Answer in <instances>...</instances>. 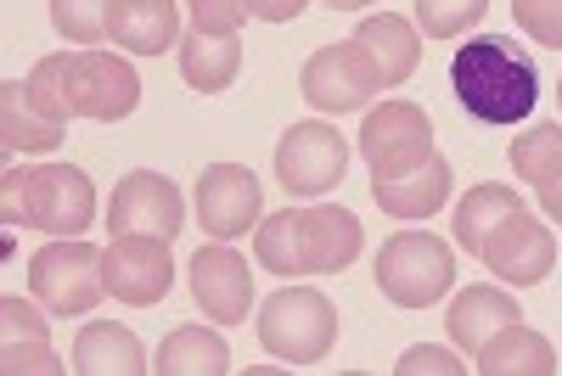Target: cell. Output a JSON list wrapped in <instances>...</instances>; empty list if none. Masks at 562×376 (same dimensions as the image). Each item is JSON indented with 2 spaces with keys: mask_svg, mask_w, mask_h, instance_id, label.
<instances>
[{
  "mask_svg": "<svg viewBox=\"0 0 562 376\" xmlns=\"http://www.w3.org/2000/svg\"><path fill=\"white\" fill-rule=\"evenodd\" d=\"M192 203H198L203 237H214V242H237L248 230H259V219H265V192H259L254 169H243V163H209Z\"/></svg>",
  "mask_w": 562,
  "mask_h": 376,
  "instance_id": "cell-11",
  "label": "cell"
},
{
  "mask_svg": "<svg viewBox=\"0 0 562 376\" xmlns=\"http://www.w3.org/2000/svg\"><path fill=\"white\" fill-rule=\"evenodd\" d=\"M557 102H562V84H557Z\"/></svg>",
  "mask_w": 562,
  "mask_h": 376,
  "instance_id": "cell-37",
  "label": "cell"
},
{
  "mask_svg": "<svg viewBox=\"0 0 562 376\" xmlns=\"http://www.w3.org/2000/svg\"><path fill=\"white\" fill-rule=\"evenodd\" d=\"M450 84L456 102L473 113L479 124H524L540 102V73L535 57L518 39L506 34H473L467 45H456L450 57Z\"/></svg>",
  "mask_w": 562,
  "mask_h": 376,
  "instance_id": "cell-2",
  "label": "cell"
},
{
  "mask_svg": "<svg viewBox=\"0 0 562 376\" xmlns=\"http://www.w3.org/2000/svg\"><path fill=\"white\" fill-rule=\"evenodd\" d=\"M524 208V197L512 192V185H495V180H484V185H473L461 203H456V248L461 253H484V242H490V230L501 225V219H512Z\"/></svg>",
  "mask_w": 562,
  "mask_h": 376,
  "instance_id": "cell-26",
  "label": "cell"
},
{
  "mask_svg": "<svg viewBox=\"0 0 562 376\" xmlns=\"http://www.w3.org/2000/svg\"><path fill=\"white\" fill-rule=\"evenodd\" d=\"M29 293L45 304V315H90L108 298V275H102V248H90L79 237H57L52 248H40L29 259Z\"/></svg>",
  "mask_w": 562,
  "mask_h": 376,
  "instance_id": "cell-5",
  "label": "cell"
},
{
  "mask_svg": "<svg viewBox=\"0 0 562 376\" xmlns=\"http://www.w3.org/2000/svg\"><path fill=\"white\" fill-rule=\"evenodd\" d=\"M366 230L349 208L321 203V208H281L259 219L254 230V259L270 275H338L360 259Z\"/></svg>",
  "mask_w": 562,
  "mask_h": 376,
  "instance_id": "cell-1",
  "label": "cell"
},
{
  "mask_svg": "<svg viewBox=\"0 0 562 376\" xmlns=\"http://www.w3.org/2000/svg\"><path fill=\"white\" fill-rule=\"evenodd\" d=\"M506 158H512V174L529 180V185L551 180L562 169V124H529L518 140H512Z\"/></svg>",
  "mask_w": 562,
  "mask_h": 376,
  "instance_id": "cell-27",
  "label": "cell"
},
{
  "mask_svg": "<svg viewBox=\"0 0 562 376\" xmlns=\"http://www.w3.org/2000/svg\"><path fill=\"white\" fill-rule=\"evenodd\" d=\"M68 365H74L79 376H147V371H153L140 338L130 332V326H119V320H90V326H79Z\"/></svg>",
  "mask_w": 562,
  "mask_h": 376,
  "instance_id": "cell-18",
  "label": "cell"
},
{
  "mask_svg": "<svg viewBox=\"0 0 562 376\" xmlns=\"http://www.w3.org/2000/svg\"><path fill=\"white\" fill-rule=\"evenodd\" d=\"M243 23H248V7H243V0H192V29L243 34Z\"/></svg>",
  "mask_w": 562,
  "mask_h": 376,
  "instance_id": "cell-32",
  "label": "cell"
},
{
  "mask_svg": "<svg viewBox=\"0 0 562 376\" xmlns=\"http://www.w3.org/2000/svg\"><path fill=\"white\" fill-rule=\"evenodd\" d=\"M63 84H68V107L74 118L90 124H119L140 107V79L119 52H102V45H85V52L63 57Z\"/></svg>",
  "mask_w": 562,
  "mask_h": 376,
  "instance_id": "cell-7",
  "label": "cell"
},
{
  "mask_svg": "<svg viewBox=\"0 0 562 376\" xmlns=\"http://www.w3.org/2000/svg\"><path fill=\"white\" fill-rule=\"evenodd\" d=\"M108 225H113V237H164V242H175L186 230V197H180V185L169 174L135 169L113 185Z\"/></svg>",
  "mask_w": 562,
  "mask_h": 376,
  "instance_id": "cell-10",
  "label": "cell"
},
{
  "mask_svg": "<svg viewBox=\"0 0 562 376\" xmlns=\"http://www.w3.org/2000/svg\"><path fill=\"white\" fill-rule=\"evenodd\" d=\"M456 281V253L434 237V230H400L378 253V287L400 309H428L450 293Z\"/></svg>",
  "mask_w": 562,
  "mask_h": 376,
  "instance_id": "cell-6",
  "label": "cell"
},
{
  "mask_svg": "<svg viewBox=\"0 0 562 376\" xmlns=\"http://www.w3.org/2000/svg\"><path fill=\"white\" fill-rule=\"evenodd\" d=\"M349 39L366 52V62L378 68V84H383V90L405 84V79L416 73V62H422V29L405 23V18H394V12L360 18V29H355Z\"/></svg>",
  "mask_w": 562,
  "mask_h": 376,
  "instance_id": "cell-16",
  "label": "cell"
},
{
  "mask_svg": "<svg viewBox=\"0 0 562 376\" xmlns=\"http://www.w3.org/2000/svg\"><path fill=\"white\" fill-rule=\"evenodd\" d=\"M360 158L371 163V180L411 174L434 158V124L416 102H383L360 124Z\"/></svg>",
  "mask_w": 562,
  "mask_h": 376,
  "instance_id": "cell-8",
  "label": "cell"
},
{
  "mask_svg": "<svg viewBox=\"0 0 562 376\" xmlns=\"http://www.w3.org/2000/svg\"><path fill=\"white\" fill-rule=\"evenodd\" d=\"M180 79L198 90V96H220L231 90V79L243 73V39L237 34H209V29H192L180 34Z\"/></svg>",
  "mask_w": 562,
  "mask_h": 376,
  "instance_id": "cell-21",
  "label": "cell"
},
{
  "mask_svg": "<svg viewBox=\"0 0 562 376\" xmlns=\"http://www.w3.org/2000/svg\"><path fill=\"white\" fill-rule=\"evenodd\" d=\"M248 7V18H259V23H293L310 0H243Z\"/></svg>",
  "mask_w": 562,
  "mask_h": 376,
  "instance_id": "cell-34",
  "label": "cell"
},
{
  "mask_svg": "<svg viewBox=\"0 0 562 376\" xmlns=\"http://www.w3.org/2000/svg\"><path fill=\"white\" fill-rule=\"evenodd\" d=\"M102 275H108V298L130 309H153L175 287V259L164 237H113L102 248Z\"/></svg>",
  "mask_w": 562,
  "mask_h": 376,
  "instance_id": "cell-13",
  "label": "cell"
},
{
  "mask_svg": "<svg viewBox=\"0 0 562 376\" xmlns=\"http://www.w3.org/2000/svg\"><path fill=\"white\" fill-rule=\"evenodd\" d=\"M512 23L546 52H562V0H512Z\"/></svg>",
  "mask_w": 562,
  "mask_h": 376,
  "instance_id": "cell-31",
  "label": "cell"
},
{
  "mask_svg": "<svg viewBox=\"0 0 562 376\" xmlns=\"http://www.w3.org/2000/svg\"><path fill=\"white\" fill-rule=\"evenodd\" d=\"M63 57H68V52H57V57H40V62L29 68V96H34V107H40L45 118L68 129L74 107H68V84H63Z\"/></svg>",
  "mask_w": 562,
  "mask_h": 376,
  "instance_id": "cell-30",
  "label": "cell"
},
{
  "mask_svg": "<svg viewBox=\"0 0 562 376\" xmlns=\"http://www.w3.org/2000/svg\"><path fill=\"white\" fill-rule=\"evenodd\" d=\"M400 376H422V371H439V376H461L467 365L461 360H450L445 349H434V343H416V349H405V360L394 365Z\"/></svg>",
  "mask_w": 562,
  "mask_h": 376,
  "instance_id": "cell-33",
  "label": "cell"
},
{
  "mask_svg": "<svg viewBox=\"0 0 562 376\" xmlns=\"http://www.w3.org/2000/svg\"><path fill=\"white\" fill-rule=\"evenodd\" d=\"M0 214L7 225H29L45 237H85L97 219V185L74 163H40L0 174Z\"/></svg>",
  "mask_w": 562,
  "mask_h": 376,
  "instance_id": "cell-3",
  "label": "cell"
},
{
  "mask_svg": "<svg viewBox=\"0 0 562 376\" xmlns=\"http://www.w3.org/2000/svg\"><path fill=\"white\" fill-rule=\"evenodd\" d=\"M45 309V304H40ZM23 298H0V371H40V376H63V360L45 343V315Z\"/></svg>",
  "mask_w": 562,
  "mask_h": 376,
  "instance_id": "cell-19",
  "label": "cell"
},
{
  "mask_svg": "<svg viewBox=\"0 0 562 376\" xmlns=\"http://www.w3.org/2000/svg\"><path fill=\"white\" fill-rule=\"evenodd\" d=\"M473 360H479L484 376H557V349H551V338L529 332L524 320L501 326V332H495Z\"/></svg>",
  "mask_w": 562,
  "mask_h": 376,
  "instance_id": "cell-23",
  "label": "cell"
},
{
  "mask_svg": "<svg viewBox=\"0 0 562 376\" xmlns=\"http://www.w3.org/2000/svg\"><path fill=\"white\" fill-rule=\"evenodd\" d=\"M108 7L113 0H52V29L68 45H102L108 39Z\"/></svg>",
  "mask_w": 562,
  "mask_h": 376,
  "instance_id": "cell-29",
  "label": "cell"
},
{
  "mask_svg": "<svg viewBox=\"0 0 562 376\" xmlns=\"http://www.w3.org/2000/svg\"><path fill=\"white\" fill-rule=\"evenodd\" d=\"M479 259L506 281V287H540V281L557 270V237H551V225H540L529 208H518L512 219H501L490 230Z\"/></svg>",
  "mask_w": 562,
  "mask_h": 376,
  "instance_id": "cell-14",
  "label": "cell"
},
{
  "mask_svg": "<svg viewBox=\"0 0 562 376\" xmlns=\"http://www.w3.org/2000/svg\"><path fill=\"white\" fill-rule=\"evenodd\" d=\"M535 197H540L546 219H551V225H562V169H557L551 180H540V185H535Z\"/></svg>",
  "mask_w": 562,
  "mask_h": 376,
  "instance_id": "cell-35",
  "label": "cell"
},
{
  "mask_svg": "<svg viewBox=\"0 0 562 376\" xmlns=\"http://www.w3.org/2000/svg\"><path fill=\"white\" fill-rule=\"evenodd\" d=\"M490 0H416V29L428 39H461L473 34V23H484Z\"/></svg>",
  "mask_w": 562,
  "mask_h": 376,
  "instance_id": "cell-28",
  "label": "cell"
},
{
  "mask_svg": "<svg viewBox=\"0 0 562 376\" xmlns=\"http://www.w3.org/2000/svg\"><path fill=\"white\" fill-rule=\"evenodd\" d=\"M349 169V140L333 124H293L288 135L276 140V180L288 197H326Z\"/></svg>",
  "mask_w": 562,
  "mask_h": 376,
  "instance_id": "cell-9",
  "label": "cell"
},
{
  "mask_svg": "<svg viewBox=\"0 0 562 376\" xmlns=\"http://www.w3.org/2000/svg\"><path fill=\"white\" fill-rule=\"evenodd\" d=\"M371 90H383V84H378V68L366 62V52L355 39L321 45V52L304 62V73H299V96L315 113H360L371 102Z\"/></svg>",
  "mask_w": 562,
  "mask_h": 376,
  "instance_id": "cell-12",
  "label": "cell"
},
{
  "mask_svg": "<svg viewBox=\"0 0 562 376\" xmlns=\"http://www.w3.org/2000/svg\"><path fill=\"white\" fill-rule=\"evenodd\" d=\"M321 7H333V12H360V7H371V0H321Z\"/></svg>",
  "mask_w": 562,
  "mask_h": 376,
  "instance_id": "cell-36",
  "label": "cell"
},
{
  "mask_svg": "<svg viewBox=\"0 0 562 376\" xmlns=\"http://www.w3.org/2000/svg\"><path fill=\"white\" fill-rule=\"evenodd\" d=\"M0 140H7V152H57L63 147V124H52L34 107L29 79L0 84Z\"/></svg>",
  "mask_w": 562,
  "mask_h": 376,
  "instance_id": "cell-24",
  "label": "cell"
},
{
  "mask_svg": "<svg viewBox=\"0 0 562 376\" xmlns=\"http://www.w3.org/2000/svg\"><path fill=\"white\" fill-rule=\"evenodd\" d=\"M108 39L130 57H158L180 45V7L175 0H113L108 7Z\"/></svg>",
  "mask_w": 562,
  "mask_h": 376,
  "instance_id": "cell-17",
  "label": "cell"
},
{
  "mask_svg": "<svg viewBox=\"0 0 562 376\" xmlns=\"http://www.w3.org/2000/svg\"><path fill=\"white\" fill-rule=\"evenodd\" d=\"M524 309H518V298L512 293H501V287H467L456 304H450V315H445V332H450V343L461 349V354H479L501 326H512Z\"/></svg>",
  "mask_w": 562,
  "mask_h": 376,
  "instance_id": "cell-22",
  "label": "cell"
},
{
  "mask_svg": "<svg viewBox=\"0 0 562 376\" xmlns=\"http://www.w3.org/2000/svg\"><path fill=\"white\" fill-rule=\"evenodd\" d=\"M192 304L214 326H243L248 320V309H254V270L231 242L198 248V259H192Z\"/></svg>",
  "mask_w": 562,
  "mask_h": 376,
  "instance_id": "cell-15",
  "label": "cell"
},
{
  "mask_svg": "<svg viewBox=\"0 0 562 376\" xmlns=\"http://www.w3.org/2000/svg\"><path fill=\"white\" fill-rule=\"evenodd\" d=\"M158 376H225L231 371V349L220 332H203V326H175V332L158 343L153 360Z\"/></svg>",
  "mask_w": 562,
  "mask_h": 376,
  "instance_id": "cell-25",
  "label": "cell"
},
{
  "mask_svg": "<svg viewBox=\"0 0 562 376\" xmlns=\"http://www.w3.org/2000/svg\"><path fill=\"white\" fill-rule=\"evenodd\" d=\"M450 185H456V174H450V163L434 152L428 163L411 169V174L371 180V197H378V208L394 214V219H428V214H439V208L450 203Z\"/></svg>",
  "mask_w": 562,
  "mask_h": 376,
  "instance_id": "cell-20",
  "label": "cell"
},
{
  "mask_svg": "<svg viewBox=\"0 0 562 376\" xmlns=\"http://www.w3.org/2000/svg\"><path fill=\"white\" fill-rule=\"evenodd\" d=\"M259 343L281 365H315L338 343V309L315 287H281L259 304Z\"/></svg>",
  "mask_w": 562,
  "mask_h": 376,
  "instance_id": "cell-4",
  "label": "cell"
}]
</instances>
